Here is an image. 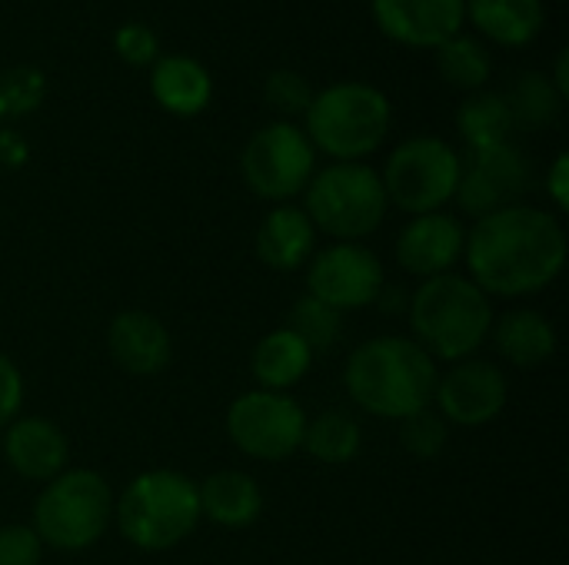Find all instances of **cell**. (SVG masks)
<instances>
[{"label":"cell","mask_w":569,"mask_h":565,"mask_svg":"<svg viewBox=\"0 0 569 565\" xmlns=\"http://www.w3.org/2000/svg\"><path fill=\"white\" fill-rule=\"evenodd\" d=\"M463 253L473 283L483 293L527 296L560 276L567 263V233L553 213L517 203L480 216Z\"/></svg>","instance_id":"obj_1"},{"label":"cell","mask_w":569,"mask_h":565,"mask_svg":"<svg viewBox=\"0 0 569 565\" xmlns=\"http://www.w3.org/2000/svg\"><path fill=\"white\" fill-rule=\"evenodd\" d=\"M437 360L407 336H377L367 340L347 360V393L350 400L383 420H407L420 410H430L437 396Z\"/></svg>","instance_id":"obj_2"},{"label":"cell","mask_w":569,"mask_h":565,"mask_svg":"<svg viewBox=\"0 0 569 565\" xmlns=\"http://www.w3.org/2000/svg\"><path fill=\"white\" fill-rule=\"evenodd\" d=\"M410 323L417 343L433 360L457 363L487 343L493 330V306L473 280L460 273H440L413 293Z\"/></svg>","instance_id":"obj_3"},{"label":"cell","mask_w":569,"mask_h":565,"mask_svg":"<svg viewBox=\"0 0 569 565\" xmlns=\"http://www.w3.org/2000/svg\"><path fill=\"white\" fill-rule=\"evenodd\" d=\"M390 100L380 87L343 80L313 93L307 107V140L340 163H360L390 133Z\"/></svg>","instance_id":"obj_4"},{"label":"cell","mask_w":569,"mask_h":565,"mask_svg":"<svg viewBox=\"0 0 569 565\" xmlns=\"http://www.w3.org/2000/svg\"><path fill=\"white\" fill-rule=\"evenodd\" d=\"M117 526L120 536L143 549L163 553L183 543L200 523V496L197 483L177 470H150L140 473L117 500Z\"/></svg>","instance_id":"obj_5"},{"label":"cell","mask_w":569,"mask_h":565,"mask_svg":"<svg viewBox=\"0 0 569 565\" xmlns=\"http://www.w3.org/2000/svg\"><path fill=\"white\" fill-rule=\"evenodd\" d=\"M113 519V493L93 470H63L33 503V533L40 543L77 553L93 546Z\"/></svg>","instance_id":"obj_6"},{"label":"cell","mask_w":569,"mask_h":565,"mask_svg":"<svg viewBox=\"0 0 569 565\" xmlns=\"http://www.w3.org/2000/svg\"><path fill=\"white\" fill-rule=\"evenodd\" d=\"M387 190L367 163H330L307 183V216L313 230H323L343 243L370 236L387 216Z\"/></svg>","instance_id":"obj_7"},{"label":"cell","mask_w":569,"mask_h":565,"mask_svg":"<svg viewBox=\"0 0 569 565\" xmlns=\"http://www.w3.org/2000/svg\"><path fill=\"white\" fill-rule=\"evenodd\" d=\"M387 200L407 213H437L457 193L460 153L440 137H410L403 140L383 170Z\"/></svg>","instance_id":"obj_8"},{"label":"cell","mask_w":569,"mask_h":565,"mask_svg":"<svg viewBox=\"0 0 569 565\" xmlns=\"http://www.w3.org/2000/svg\"><path fill=\"white\" fill-rule=\"evenodd\" d=\"M317 167V150L297 123L277 120L260 127L240 157L247 186L263 200H290L307 190Z\"/></svg>","instance_id":"obj_9"},{"label":"cell","mask_w":569,"mask_h":565,"mask_svg":"<svg viewBox=\"0 0 569 565\" xmlns=\"http://www.w3.org/2000/svg\"><path fill=\"white\" fill-rule=\"evenodd\" d=\"M303 430L307 416L287 393L253 390L237 396L227 410V433L233 446L263 463L290 460L303 446Z\"/></svg>","instance_id":"obj_10"},{"label":"cell","mask_w":569,"mask_h":565,"mask_svg":"<svg viewBox=\"0 0 569 565\" xmlns=\"http://www.w3.org/2000/svg\"><path fill=\"white\" fill-rule=\"evenodd\" d=\"M530 160L507 140L497 147L467 150V157H460V180L453 196L460 200L463 213L480 220L497 210L517 206V200L530 190Z\"/></svg>","instance_id":"obj_11"},{"label":"cell","mask_w":569,"mask_h":565,"mask_svg":"<svg viewBox=\"0 0 569 565\" xmlns=\"http://www.w3.org/2000/svg\"><path fill=\"white\" fill-rule=\"evenodd\" d=\"M310 296L333 310H360L370 306L383 290V266L377 253L360 243H333L320 250L307 273Z\"/></svg>","instance_id":"obj_12"},{"label":"cell","mask_w":569,"mask_h":565,"mask_svg":"<svg viewBox=\"0 0 569 565\" xmlns=\"http://www.w3.org/2000/svg\"><path fill=\"white\" fill-rule=\"evenodd\" d=\"M510 386L497 363L490 360H463L450 373L437 380V403L443 420L477 430L497 420L507 406Z\"/></svg>","instance_id":"obj_13"},{"label":"cell","mask_w":569,"mask_h":565,"mask_svg":"<svg viewBox=\"0 0 569 565\" xmlns=\"http://www.w3.org/2000/svg\"><path fill=\"white\" fill-rule=\"evenodd\" d=\"M377 27L410 47H440L463 30V0H373Z\"/></svg>","instance_id":"obj_14"},{"label":"cell","mask_w":569,"mask_h":565,"mask_svg":"<svg viewBox=\"0 0 569 565\" xmlns=\"http://www.w3.org/2000/svg\"><path fill=\"white\" fill-rule=\"evenodd\" d=\"M463 243H467V233L457 216L440 213V210L420 213L403 226L397 240V260L413 276L433 280L453 270V263L463 256Z\"/></svg>","instance_id":"obj_15"},{"label":"cell","mask_w":569,"mask_h":565,"mask_svg":"<svg viewBox=\"0 0 569 565\" xmlns=\"http://www.w3.org/2000/svg\"><path fill=\"white\" fill-rule=\"evenodd\" d=\"M107 350L113 363L130 376H157L160 370H167L173 356L167 326L153 313H143V310H127L110 320Z\"/></svg>","instance_id":"obj_16"},{"label":"cell","mask_w":569,"mask_h":565,"mask_svg":"<svg viewBox=\"0 0 569 565\" xmlns=\"http://www.w3.org/2000/svg\"><path fill=\"white\" fill-rule=\"evenodd\" d=\"M67 436L60 433L57 423L43 416L17 420L3 433V460L17 476L33 483H50L53 476H60L67 466Z\"/></svg>","instance_id":"obj_17"},{"label":"cell","mask_w":569,"mask_h":565,"mask_svg":"<svg viewBox=\"0 0 569 565\" xmlns=\"http://www.w3.org/2000/svg\"><path fill=\"white\" fill-rule=\"evenodd\" d=\"M150 90L167 113L197 117L200 110H207V103L213 97V80L200 60H193L187 53H170V57L153 60Z\"/></svg>","instance_id":"obj_18"},{"label":"cell","mask_w":569,"mask_h":565,"mask_svg":"<svg viewBox=\"0 0 569 565\" xmlns=\"http://www.w3.org/2000/svg\"><path fill=\"white\" fill-rule=\"evenodd\" d=\"M197 496H200V516L227 529H243L257 523V516L263 513V493L257 480L240 470H220L207 476L197 486Z\"/></svg>","instance_id":"obj_19"},{"label":"cell","mask_w":569,"mask_h":565,"mask_svg":"<svg viewBox=\"0 0 569 565\" xmlns=\"http://www.w3.org/2000/svg\"><path fill=\"white\" fill-rule=\"evenodd\" d=\"M317 230L300 206H273L257 230V256L280 273L303 266L313 253Z\"/></svg>","instance_id":"obj_20"},{"label":"cell","mask_w":569,"mask_h":565,"mask_svg":"<svg viewBox=\"0 0 569 565\" xmlns=\"http://www.w3.org/2000/svg\"><path fill=\"white\" fill-rule=\"evenodd\" d=\"M467 17L503 47H527L547 20L543 0H463Z\"/></svg>","instance_id":"obj_21"},{"label":"cell","mask_w":569,"mask_h":565,"mask_svg":"<svg viewBox=\"0 0 569 565\" xmlns=\"http://www.w3.org/2000/svg\"><path fill=\"white\" fill-rule=\"evenodd\" d=\"M310 363H313L310 346L287 326L267 333L250 356V370H253L260 390H270V393H283V390L297 386L307 376Z\"/></svg>","instance_id":"obj_22"},{"label":"cell","mask_w":569,"mask_h":565,"mask_svg":"<svg viewBox=\"0 0 569 565\" xmlns=\"http://www.w3.org/2000/svg\"><path fill=\"white\" fill-rule=\"evenodd\" d=\"M497 350L513 366H540L557 353V330L537 310H513L497 323Z\"/></svg>","instance_id":"obj_23"},{"label":"cell","mask_w":569,"mask_h":565,"mask_svg":"<svg viewBox=\"0 0 569 565\" xmlns=\"http://www.w3.org/2000/svg\"><path fill=\"white\" fill-rule=\"evenodd\" d=\"M360 423L343 413V410H330V413H320L313 423H307L303 430V446L307 453L317 460V463H327V466H343L350 463L357 453H360Z\"/></svg>","instance_id":"obj_24"},{"label":"cell","mask_w":569,"mask_h":565,"mask_svg":"<svg viewBox=\"0 0 569 565\" xmlns=\"http://www.w3.org/2000/svg\"><path fill=\"white\" fill-rule=\"evenodd\" d=\"M457 127H460V137L467 140V150L507 143L513 120H510L503 93H483L480 90L470 100H463V107L457 110Z\"/></svg>","instance_id":"obj_25"},{"label":"cell","mask_w":569,"mask_h":565,"mask_svg":"<svg viewBox=\"0 0 569 565\" xmlns=\"http://www.w3.org/2000/svg\"><path fill=\"white\" fill-rule=\"evenodd\" d=\"M503 100H507V110H510L513 127H523V130L550 127L560 117V103H563V97L557 93V87L543 73H523V77H517L513 87L503 93Z\"/></svg>","instance_id":"obj_26"},{"label":"cell","mask_w":569,"mask_h":565,"mask_svg":"<svg viewBox=\"0 0 569 565\" xmlns=\"http://www.w3.org/2000/svg\"><path fill=\"white\" fill-rule=\"evenodd\" d=\"M437 70L447 83L460 90H480L490 80L493 60H490V50L477 37H467L460 30L457 37L437 47Z\"/></svg>","instance_id":"obj_27"},{"label":"cell","mask_w":569,"mask_h":565,"mask_svg":"<svg viewBox=\"0 0 569 565\" xmlns=\"http://www.w3.org/2000/svg\"><path fill=\"white\" fill-rule=\"evenodd\" d=\"M287 330H293L310 346V353L317 356V353H327V350H333L340 343V336H343V313L307 293V296H300L290 306Z\"/></svg>","instance_id":"obj_28"},{"label":"cell","mask_w":569,"mask_h":565,"mask_svg":"<svg viewBox=\"0 0 569 565\" xmlns=\"http://www.w3.org/2000/svg\"><path fill=\"white\" fill-rule=\"evenodd\" d=\"M447 420L437 416L433 410H420L413 416L403 420L400 426V446L413 456V460H437L447 446Z\"/></svg>","instance_id":"obj_29"},{"label":"cell","mask_w":569,"mask_h":565,"mask_svg":"<svg viewBox=\"0 0 569 565\" xmlns=\"http://www.w3.org/2000/svg\"><path fill=\"white\" fill-rule=\"evenodd\" d=\"M43 73L33 67H13L0 77V117H20L40 107Z\"/></svg>","instance_id":"obj_30"},{"label":"cell","mask_w":569,"mask_h":565,"mask_svg":"<svg viewBox=\"0 0 569 565\" xmlns=\"http://www.w3.org/2000/svg\"><path fill=\"white\" fill-rule=\"evenodd\" d=\"M263 93H267V103H270L273 110L287 113V117L307 113V107H310V100H313L310 83H307L300 73H293V70H273V73L267 77Z\"/></svg>","instance_id":"obj_31"},{"label":"cell","mask_w":569,"mask_h":565,"mask_svg":"<svg viewBox=\"0 0 569 565\" xmlns=\"http://www.w3.org/2000/svg\"><path fill=\"white\" fill-rule=\"evenodd\" d=\"M113 47H117V53H120L127 63H133V67H147V63L157 60V33H153L147 23H137V20L123 23V27L113 33Z\"/></svg>","instance_id":"obj_32"},{"label":"cell","mask_w":569,"mask_h":565,"mask_svg":"<svg viewBox=\"0 0 569 565\" xmlns=\"http://www.w3.org/2000/svg\"><path fill=\"white\" fill-rule=\"evenodd\" d=\"M40 553L33 526H0V565H40Z\"/></svg>","instance_id":"obj_33"},{"label":"cell","mask_w":569,"mask_h":565,"mask_svg":"<svg viewBox=\"0 0 569 565\" xmlns=\"http://www.w3.org/2000/svg\"><path fill=\"white\" fill-rule=\"evenodd\" d=\"M23 403V380H20V370L10 363V356L0 353V430L10 426V420L17 416Z\"/></svg>","instance_id":"obj_34"},{"label":"cell","mask_w":569,"mask_h":565,"mask_svg":"<svg viewBox=\"0 0 569 565\" xmlns=\"http://www.w3.org/2000/svg\"><path fill=\"white\" fill-rule=\"evenodd\" d=\"M547 190H550L553 203H557L560 210H567L569 206V157L567 153H560V157L553 160V167H550V173H547Z\"/></svg>","instance_id":"obj_35"},{"label":"cell","mask_w":569,"mask_h":565,"mask_svg":"<svg viewBox=\"0 0 569 565\" xmlns=\"http://www.w3.org/2000/svg\"><path fill=\"white\" fill-rule=\"evenodd\" d=\"M0 157L10 160L13 167L23 160V143H20V137H17L13 130H3V133H0Z\"/></svg>","instance_id":"obj_36"},{"label":"cell","mask_w":569,"mask_h":565,"mask_svg":"<svg viewBox=\"0 0 569 565\" xmlns=\"http://www.w3.org/2000/svg\"><path fill=\"white\" fill-rule=\"evenodd\" d=\"M567 70H569V57H567V50H560V53H557V83H553L560 97H567V93H569Z\"/></svg>","instance_id":"obj_37"}]
</instances>
